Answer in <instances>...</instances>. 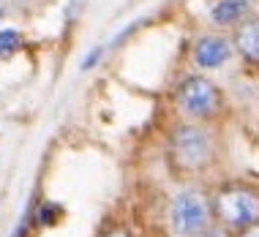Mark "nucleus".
<instances>
[{"mask_svg": "<svg viewBox=\"0 0 259 237\" xmlns=\"http://www.w3.org/2000/svg\"><path fill=\"white\" fill-rule=\"evenodd\" d=\"M213 213L221 226L243 232L259 224V188L246 183H224L213 191Z\"/></svg>", "mask_w": 259, "mask_h": 237, "instance_id": "f257e3e1", "label": "nucleus"}, {"mask_svg": "<svg viewBox=\"0 0 259 237\" xmlns=\"http://www.w3.org/2000/svg\"><path fill=\"white\" fill-rule=\"evenodd\" d=\"M104 237H128V232H125V229H112V232H107Z\"/></svg>", "mask_w": 259, "mask_h": 237, "instance_id": "ddd939ff", "label": "nucleus"}, {"mask_svg": "<svg viewBox=\"0 0 259 237\" xmlns=\"http://www.w3.org/2000/svg\"><path fill=\"white\" fill-rule=\"evenodd\" d=\"M197 237H235V234H232V229H227V226H210L205 232H199Z\"/></svg>", "mask_w": 259, "mask_h": 237, "instance_id": "9d476101", "label": "nucleus"}, {"mask_svg": "<svg viewBox=\"0 0 259 237\" xmlns=\"http://www.w3.org/2000/svg\"><path fill=\"white\" fill-rule=\"evenodd\" d=\"M104 55H107V46H93L88 55H85V60L79 63V68L82 71H90V68H96L99 63L104 60Z\"/></svg>", "mask_w": 259, "mask_h": 237, "instance_id": "1a4fd4ad", "label": "nucleus"}, {"mask_svg": "<svg viewBox=\"0 0 259 237\" xmlns=\"http://www.w3.org/2000/svg\"><path fill=\"white\" fill-rule=\"evenodd\" d=\"M169 158L180 172H202L215 158V136L199 123H180L169 136Z\"/></svg>", "mask_w": 259, "mask_h": 237, "instance_id": "f03ea898", "label": "nucleus"}, {"mask_svg": "<svg viewBox=\"0 0 259 237\" xmlns=\"http://www.w3.org/2000/svg\"><path fill=\"white\" fill-rule=\"evenodd\" d=\"M237 237H259V224L248 226V229H243V232H237Z\"/></svg>", "mask_w": 259, "mask_h": 237, "instance_id": "f8f14e48", "label": "nucleus"}, {"mask_svg": "<svg viewBox=\"0 0 259 237\" xmlns=\"http://www.w3.org/2000/svg\"><path fill=\"white\" fill-rule=\"evenodd\" d=\"M254 3L251 0H215V6L210 9V19L219 27H237L243 19L251 17Z\"/></svg>", "mask_w": 259, "mask_h": 237, "instance_id": "0eeeda50", "label": "nucleus"}, {"mask_svg": "<svg viewBox=\"0 0 259 237\" xmlns=\"http://www.w3.org/2000/svg\"><path fill=\"white\" fill-rule=\"evenodd\" d=\"M235 44L227 36H219V33H205V36L197 38L191 50V58L197 63V68L202 71H215V68L227 66V60L232 58Z\"/></svg>", "mask_w": 259, "mask_h": 237, "instance_id": "39448f33", "label": "nucleus"}, {"mask_svg": "<svg viewBox=\"0 0 259 237\" xmlns=\"http://www.w3.org/2000/svg\"><path fill=\"white\" fill-rule=\"evenodd\" d=\"M6 17V14H3V6H0V19H3Z\"/></svg>", "mask_w": 259, "mask_h": 237, "instance_id": "4468645a", "label": "nucleus"}, {"mask_svg": "<svg viewBox=\"0 0 259 237\" xmlns=\"http://www.w3.org/2000/svg\"><path fill=\"white\" fill-rule=\"evenodd\" d=\"M85 3L88 0H68V9H66V17L68 19H76L82 11H85Z\"/></svg>", "mask_w": 259, "mask_h": 237, "instance_id": "9b49d317", "label": "nucleus"}, {"mask_svg": "<svg viewBox=\"0 0 259 237\" xmlns=\"http://www.w3.org/2000/svg\"><path fill=\"white\" fill-rule=\"evenodd\" d=\"M232 44H235V52L243 55L248 63H259V17L256 14H251L248 19H243L235 27Z\"/></svg>", "mask_w": 259, "mask_h": 237, "instance_id": "423d86ee", "label": "nucleus"}, {"mask_svg": "<svg viewBox=\"0 0 259 237\" xmlns=\"http://www.w3.org/2000/svg\"><path fill=\"white\" fill-rule=\"evenodd\" d=\"M213 199L199 188H183L172 199L169 207V226L175 237H197L199 232L213 226Z\"/></svg>", "mask_w": 259, "mask_h": 237, "instance_id": "7ed1b4c3", "label": "nucleus"}, {"mask_svg": "<svg viewBox=\"0 0 259 237\" xmlns=\"http://www.w3.org/2000/svg\"><path fill=\"white\" fill-rule=\"evenodd\" d=\"M19 50H22V30H14V27L0 30V60L14 58Z\"/></svg>", "mask_w": 259, "mask_h": 237, "instance_id": "6e6552de", "label": "nucleus"}, {"mask_svg": "<svg viewBox=\"0 0 259 237\" xmlns=\"http://www.w3.org/2000/svg\"><path fill=\"white\" fill-rule=\"evenodd\" d=\"M175 101H178V109L191 120H210L224 109V93L221 87L215 85L207 76H186L183 82L175 90Z\"/></svg>", "mask_w": 259, "mask_h": 237, "instance_id": "20e7f679", "label": "nucleus"}]
</instances>
